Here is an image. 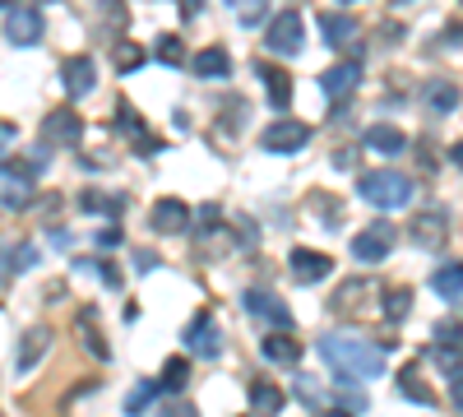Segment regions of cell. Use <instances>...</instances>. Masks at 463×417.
I'll return each mask as SVG.
<instances>
[{
  "label": "cell",
  "instance_id": "1",
  "mask_svg": "<svg viewBox=\"0 0 463 417\" xmlns=\"http://www.w3.org/2000/svg\"><path fill=\"white\" fill-rule=\"evenodd\" d=\"M320 357L334 366V385H357V381H375L384 371V344H371L357 329H334L320 334Z\"/></svg>",
  "mask_w": 463,
  "mask_h": 417
},
{
  "label": "cell",
  "instance_id": "2",
  "mask_svg": "<svg viewBox=\"0 0 463 417\" xmlns=\"http://www.w3.org/2000/svg\"><path fill=\"white\" fill-rule=\"evenodd\" d=\"M357 195L366 204H375V209H403L412 200V181L403 172H390V167H384V172H366L357 181Z\"/></svg>",
  "mask_w": 463,
  "mask_h": 417
},
{
  "label": "cell",
  "instance_id": "3",
  "mask_svg": "<svg viewBox=\"0 0 463 417\" xmlns=\"http://www.w3.org/2000/svg\"><path fill=\"white\" fill-rule=\"evenodd\" d=\"M306 144H311V126L292 121V117H283V121L260 130V148H269V154H301Z\"/></svg>",
  "mask_w": 463,
  "mask_h": 417
},
{
  "label": "cell",
  "instance_id": "4",
  "mask_svg": "<svg viewBox=\"0 0 463 417\" xmlns=\"http://www.w3.org/2000/svg\"><path fill=\"white\" fill-rule=\"evenodd\" d=\"M301 43H306V24H301V14H297V10L274 14V24H269V33H264V47H269V52H279V56H297Z\"/></svg>",
  "mask_w": 463,
  "mask_h": 417
},
{
  "label": "cell",
  "instance_id": "5",
  "mask_svg": "<svg viewBox=\"0 0 463 417\" xmlns=\"http://www.w3.org/2000/svg\"><path fill=\"white\" fill-rule=\"evenodd\" d=\"M181 338H185V353H195V357H222V329L213 325L209 311H200L195 320H190L181 329Z\"/></svg>",
  "mask_w": 463,
  "mask_h": 417
},
{
  "label": "cell",
  "instance_id": "6",
  "mask_svg": "<svg viewBox=\"0 0 463 417\" xmlns=\"http://www.w3.org/2000/svg\"><path fill=\"white\" fill-rule=\"evenodd\" d=\"M241 307L255 316V320H264V325H274V329H283V334H292V311L283 307V297H274V292H260V288H250V292H241Z\"/></svg>",
  "mask_w": 463,
  "mask_h": 417
},
{
  "label": "cell",
  "instance_id": "7",
  "mask_svg": "<svg viewBox=\"0 0 463 417\" xmlns=\"http://www.w3.org/2000/svg\"><path fill=\"white\" fill-rule=\"evenodd\" d=\"M288 270H292V279L297 283H325L329 274H334V260L329 255H320V251H311V246H297L292 255H288Z\"/></svg>",
  "mask_w": 463,
  "mask_h": 417
},
{
  "label": "cell",
  "instance_id": "8",
  "mask_svg": "<svg viewBox=\"0 0 463 417\" xmlns=\"http://www.w3.org/2000/svg\"><path fill=\"white\" fill-rule=\"evenodd\" d=\"M390 251H394V227L390 223H375V227L353 237V260H362V264H380Z\"/></svg>",
  "mask_w": 463,
  "mask_h": 417
},
{
  "label": "cell",
  "instance_id": "9",
  "mask_svg": "<svg viewBox=\"0 0 463 417\" xmlns=\"http://www.w3.org/2000/svg\"><path fill=\"white\" fill-rule=\"evenodd\" d=\"M80 135H84V121H80L74 107H56V111L43 117V139L47 144H80Z\"/></svg>",
  "mask_w": 463,
  "mask_h": 417
},
{
  "label": "cell",
  "instance_id": "10",
  "mask_svg": "<svg viewBox=\"0 0 463 417\" xmlns=\"http://www.w3.org/2000/svg\"><path fill=\"white\" fill-rule=\"evenodd\" d=\"M320 33H325V43L334 47V52H343V47H353V52H362V43H357V33H362V24L353 19V14H320Z\"/></svg>",
  "mask_w": 463,
  "mask_h": 417
},
{
  "label": "cell",
  "instance_id": "11",
  "mask_svg": "<svg viewBox=\"0 0 463 417\" xmlns=\"http://www.w3.org/2000/svg\"><path fill=\"white\" fill-rule=\"evenodd\" d=\"M43 33H47V24H43V14L37 10H10V19H5V37L14 47H33V43H43Z\"/></svg>",
  "mask_w": 463,
  "mask_h": 417
},
{
  "label": "cell",
  "instance_id": "12",
  "mask_svg": "<svg viewBox=\"0 0 463 417\" xmlns=\"http://www.w3.org/2000/svg\"><path fill=\"white\" fill-rule=\"evenodd\" d=\"M61 84H65V93H70V98H89V93H93V84H98L93 56H70V61L61 65Z\"/></svg>",
  "mask_w": 463,
  "mask_h": 417
},
{
  "label": "cell",
  "instance_id": "13",
  "mask_svg": "<svg viewBox=\"0 0 463 417\" xmlns=\"http://www.w3.org/2000/svg\"><path fill=\"white\" fill-rule=\"evenodd\" d=\"M260 353L274 362V366H301V344H297V334H283V329H274V334H264L260 338Z\"/></svg>",
  "mask_w": 463,
  "mask_h": 417
},
{
  "label": "cell",
  "instance_id": "14",
  "mask_svg": "<svg viewBox=\"0 0 463 417\" xmlns=\"http://www.w3.org/2000/svg\"><path fill=\"white\" fill-rule=\"evenodd\" d=\"M255 80L264 84L269 107H288V98H292V74L288 70H279L274 61H255Z\"/></svg>",
  "mask_w": 463,
  "mask_h": 417
},
{
  "label": "cell",
  "instance_id": "15",
  "mask_svg": "<svg viewBox=\"0 0 463 417\" xmlns=\"http://www.w3.org/2000/svg\"><path fill=\"white\" fill-rule=\"evenodd\" d=\"M148 223L153 227H158V232H185V227H190V209H185V200H158V204H153V213H148Z\"/></svg>",
  "mask_w": 463,
  "mask_h": 417
},
{
  "label": "cell",
  "instance_id": "16",
  "mask_svg": "<svg viewBox=\"0 0 463 417\" xmlns=\"http://www.w3.org/2000/svg\"><path fill=\"white\" fill-rule=\"evenodd\" d=\"M320 84H325L329 98H347V93L362 84V65H357V61H343V65L325 70V80H320Z\"/></svg>",
  "mask_w": 463,
  "mask_h": 417
},
{
  "label": "cell",
  "instance_id": "17",
  "mask_svg": "<svg viewBox=\"0 0 463 417\" xmlns=\"http://www.w3.org/2000/svg\"><path fill=\"white\" fill-rule=\"evenodd\" d=\"M190 70H195L200 80H227V74H232V56L222 47H204V52L190 56Z\"/></svg>",
  "mask_w": 463,
  "mask_h": 417
},
{
  "label": "cell",
  "instance_id": "18",
  "mask_svg": "<svg viewBox=\"0 0 463 417\" xmlns=\"http://www.w3.org/2000/svg\"><path fill=\"white\" fill-rule=\"evenodd\" d=\"M431 288H436V297H440V301L458 307V297H463V264H458V260L440 264V270L431 274Z\"/></svg>",
  "mask_w": 463,
  "mask_h": 417
},
{
  "label": "cell",
  "instance_id": "19",
  "mask_svg": "<svg viewBox=\"0 0 463 417\" xmlns=\"http://www.w3.org/2000/svg\"><path fill=\"white\" fill-rule=\"evenodd\" d=\"M399 390H403L417 408H436V390L421 381V366H417V362H408V366L399 371Z\"/></svg>",
  "mask_w": 463,
  "mask_h": 417
},
{
  "label": "cell",
  "instance_id": "20",
  "mask_svg": "<svg viewBox=\"0 0 463 417\" xmlns=\"http://www.w3.org/2000/svg\"><path fill=\"white\" fill-rule=\"evenodd\" d=\"M28 200H33L28 172H0V204H5V209H24Z\"/></svg>",
  "mask_w": 463,
  "mask_h": 417
},
{
  "label": "cell",
  "instance_id": "21",
  "mask_svg": "<svg viewBox=\"0 0 463 417\" xmlns=\"http://www.w3.org/2000/svg\"><path fill=\"white\" fill-rule=\"evenodd\" d=\"M362 144L375 148V154H384V158H394V154H403V148H408V135L399 126H371Z\"/></svg>",
  "mask_w": 463,
  "mask_h": 417
},
{
  "label": "cell",
  "instance_id": "22",
  "mask_svg": "<svg viewBox=\"0 0 463 417\" xmlns=\"http://www.w3.org/2000/svg\"><path fill=\"white\" fill-rule=\"evenodd\" d=\"M47 348H52V329H47V325H33V329L24 334V344H19V371H33L37 357H43Z\"/></svg>",
  "mask_w": 463,
  "mask_h": 417
},
{
  "label": "cell",
  "instance_id": "23",
  "mask_svg": "<svg viewBox=\"0 0 463 417\" xmlns=\"http://www.w3.org/2000/svg\"><path fill=\"white\" fill-rule=\"evenodd\" d=\"M380 311H384V320H390V325L408 320V316H412V292H408V288H384Z\"/></svg>",
  "mask_w": 463,
  "mask_h": 417
},
{
  "label": "cell",
  "instance_id": "24",
  "mask_svg": "<svg viewBox=\"0 0 463 417\" xmlns=\"http://www.w3.org/2000/svg\"><path fill=\"white\" fill-rule=\"evenodd\" d=\"M148 61V52L139 47V43H130V37H121V43L111 47V70L116 74H130V70H139Z\"/></svg>",
  "mask_w": 463,
  "mask_h": 417
},
{
  "label": "cell",
  "instance_id": "25",
  "mask_svg": "<svg viewBox=\"0 0 463 417\" xmlns=\"http://www.w3.org/2000/svg\"><path fill=\"white\" fill-rule=\"evenodd\" d=\"M250 403H255L260 417H279V412H283V390L269 385V381H255V385H250Z\"/></svg>",
  "mask_w": 463,
  "mask_h": 417
},
{
  "label": "cell",
  "instance_id": "26",
  "mask_svg": "<svg viewBox=\"0 0 463 417\" xmlns=\"http://www.w3.org/2000/svg\"><path fill=\"white\" fill-rule=\"evenodd\" d=\"M427 107L440 111V117L458 111V84H449V80H431V84H427Z\"/></svg>",
  "mask_w": 463,
  "mask_h": 417
},
{
  "label": "cell",
  "instance_id": "27",
  "mask_svg": "<svg viewBox=\"0 0 463 417\" xmlns=\"http://www.w3.org/2000/svg\"><path fill=\"white\" fill-rule=\"evenodd\" d=\"M158 390H167V394H185V385H190V366H185V357H172V362H163V375L153 381Z\"/></svg>",
  "mask_w": 463,
  "mask_h": 417
},
{
  "label": "cell",
  "instance_id": "28",
  "mask_svg": "<svg viewBox=\"0 0 463 417\" xmlns=\"http://www.w3.org/2000/svg\"><path fill=\"white\" fill-rule=\"evenodd\" d=\"M412 237H417V242H427V246H440V242H445V213H440V209H427Z\"/></svg>",
  "mask_w": 463,
  "mask_h": 417
},
{
  "label": "cell",
  "instance_id": "29",
  "mask_svg": "<svg viewBox=\"0 0 463 417\" xmlns=\"http://www.w3.org/2000/svg\"><path fill=\"white\" fill-rule=\"evenodd\" d=\"M80 338L89 344V353H93L98 362H107V357H111V348L102 344V334H98V316H93V311H84V316H80Z\"/></svg>",
  "mask_w": 463,
  "mask_h": 417
},
{
  "label": "cell",
  "instance_id": "30",
  "mask_svg": "<svg viewBox=\"0 0 463 417\" xmlns=\"http://www.w3.org/2000/svg\"><path fill=\"white\" fill-rule=\"evenodd\" d=\"M158 394H163V390L153 385V381H139V385L126 394V417H144V412H148V403L158 399Z\"/></svg>",
  "mask_w": 463,
  "mask_h": 417
},
{
  "label": "cell",
  "instance_id": "31",
  "mask_svg": "<svg viewBox=\"0 0 463 417\" xmlns=\"http://www.w3.org/2000/svg\"><path fill=\"white\" fill-rule=\"evenodd\" d=\"M227 5H232V14H237L246 28H255L269 14V0H227Z\"/></svg>",
  "mask_w": 463,
  "mask_h": 417
},
{
  "label": "cell",
  "instance_id": "32",
  "mask_svg": "<svg viewBox=\"0 0 463 417\" xmlns=\"http://www.w3.org/2000/svg\"><path fill=\"white\" fill-rule=\"evenodd\" d=\"M153 56H158L163 65H185V47H181V37H176V33H163V37H158V47H153Z\"/></svg>",
  "mask_w": 463,
  "mask_h": 417
},
{
  "label": "cell",
  "instance_id": "33",
  "mask_svg": "<svg viewBox=\"0 0 463 417\" xmlns=\"http://www.w3.org/2000/svg\"><path fill=\"white\" fill-rule=\"evenodd\" d=\"M190 218H195V232H200V237H204V232H218V227H222V209H218V204L190 209Z\"/></svg>",
  "mask_w": 463,
  "mask_h": 417
},
{
  "label": "cell",
  "instance_id": "34",
  "mask_svg": "<svg viewBox=\"0 0 463 417\" xmlns=\"http://www.w3.org/2000/svg\"><path fill=\"white\" fill-rule=\"evenodd\" d=\"M80 270H93V274H98V279H102V283H107L111 292H116V288H121V283H126V279H121V270H116V264H111V260H98V264H93V260H84V264H80Z\"/></svg>",
  "mask_w": 463,
  "mask_h": 417
},
{
  "label": "cell",
  "instance_id": "35",
  "mask_svg": "<svg viewBox=\"0 0 463 417\" xmlns=\"http://www.w3.org/2000/svg\"><path fill=\"white\" fill-rule=\"evenodd\" d=\"M80 204H84L89 213H111V209H121V200H111V195H102V191H84Z\"/></svg>",
  "mask_w": 463,
  "mask_h": 417
},
{
  "label": "cell",
  "instance_id": "36",
  "mask_svg": "<svg viewBox=\"0 0 463 417\" xmlns=\"http://www.w3.org/2000/svg\"><path fill=\"white\" fill-rule=\"evenodd\" d=\"M37 260H43V255H37V246H33V242H19V246H14V260H10V270L24 274V270H33Z\"/></svg>",
  "mask_w": 463,
  "mask_h": 417
},
{
  "label": "cell",
  "instance_id": "37",
  "mask_svg": "<svg viewBox=\"0 0 463 417\" xmlns=\"http://www.w3.org/2000/svg\"><path fill=\"white\" fill-rule=\"evenodd\" d=\"M362 292H366V283H343V292L334 297V311H347V307H357V301H362Z\"/></svg>",
  "mask_w": 463,
  "mask_h": 417
},
{
  "label": "cell",
  "instance_id": "38",
  "mask_svg": "<svg viewBox=\"0 0 463 417\" xmlns=\"http://www.w3.org/2000/svg\"><path fill=\"white\" fill-rule=\"evenodd\" d=\"M297 394L306 399V408H316V412H320V385L311 381V375H297Z\"/></svg>",
  "mask_w": 463,
  "mask_h": 417
},
{
  "label": "cell",
  "instance_id": "39",
  "mask_svg": "<svg viewBox=\"0 0 463 417\" xmlns=\"http://www.w3.org/2000/svg\"><path fill=\"white\" fill-rule=\"evenodd\" d=\"M436 348L458 353V325H436Z\"/></svg>",
  "mask_w": 463,
  "mask_h": 417
},
{
  "label": "cell",
  "instance_id": "40",
  "mask_svg": "<svg viewBox=\"0 0 463 417\" xmlns=\"http://www.w3.org/2000/svg\"><path fill=\"white\" fill-rule=\"evenodd\" d=\"M158 417H200V408H195V403H185V399L176 394L172 403H163V412H158Z\"/></svg>",
  "mask_w": 463,
  "mask_h": 417
},
{
  "label": "cell",
  "instance_id": "41",
  "mask_svg": "<svg viewBox=\"0 0 463 417\" xmlns=\"http://www.w3.org/2000/svg\"><path fill=\"white\" fill-rule=\"evenodd\" d=\"M135 154H139V158L163 154V139H158V135H139V139H135Z\"/></svg>",
  "mask_w": 463,
  "mask_h": 417
},
{
  "label": "cell",
  "instance_id": "42",
  "mask_svg": "<svg viewBox=\"0 0 463 417\" xmlns=\"http://www.w3.org/2000/svg\"><path fill=\"white\" fill-rule=\"evenodd\" d=\"M93 242H98L102 251H111V246H121V227H102V232H98Z\"/></svg>",
  "mask_w": 463,
  "mask_h": 417
},
{
  "label": "cell",
  "instance_id": "43",
  "mask_svg": "<svg viewBox=\"0 0 463 417\" xmlns=\"http://www.w3.org/2000/svg\"><path fill=\"white\" fill-rule=\"evenodd\" d=\"M135 270H139V274H148V270H158V255H148V251H139V255H135Z\"/></svg>",
  "mask_w": 463,
  "mask_h": 417
},
{
  "label": "cell",
  "instance_id": "44",
  "mask_svg": "<svg viewBox=\"0 0 463 417\" xmlns=\"http://www.w3.org/2000/svg\"><path fill=\"white\" fill-rule=\"evenodd\" d=\"M357 163V148H343V154H334V167H353Z\"/></svg>",
  "mask_w": 463,
  "mask_h": 417
},
{
  "label": "cell",
  "instance_id": "45",
  "mask_svg": "<svg viewBox=\"0 0 463 417\" xmlns=\"http://www.w3.org/2000/svg\"><path fill=\"white\" fill-rule=\"evenodd\" d=\"M181 14L190 19V14H200V0H181Z\"/></svg>",
  "mask_w": 463,
  "mask_h": 417
},
{
  "label": "cell",
  "instance_id": "46",
  "mask_svg": "<svg viewBox=\"0 0 463 417\" xmlns=\"http://www.w3.org/2000/svg\"><path fill=\"white\" fill-rule=\"evenodd\" d=\"M320 417H353V412H343V408H329V412H320Z\"/></svg>",
  "mask_w": 463,
  "mask_h": 417
},
{
  "label": "cell",
  "instance_id": "47",
  "mask_svg": "<svg viewBox=\"0 0 463 417\" xmlns=\"http://www.w3.org/2000/svg\"><path fill=\"white\" fill-rule=\"evenodd\" d=\"M0 10H14V0H0Z\"/></svg>",
  "mask_w": 463,
  "mask_h": 417
},
{
  "label": "cell",
  "instance_id": "48",
  "mask_svg": "<svg viewBox=\"0 0 463 417\" xmlns=\"http://www.w3.org/2000/svg\"><path fill=\"white\" fill-rule=\"evenodd\" d=\"M399 5H408V0H399Z\"/></svg>",
  "mask_w": 463,
  "mask_h": 417
},
{
  "label": "cell",
  "instance_id": "49",
  "mask_svg": "<svg viewBox=\"0 0 463 417\" xmlns=\"http://www.w3.org/2000/svg\"><path fill=\"white\" fill-rule=\"evenodd\" d=\"M43 5H47V0H43Z\"/></svg>",
  "mask_w": 463,
  "mask_h": 417
}]
</instances>
